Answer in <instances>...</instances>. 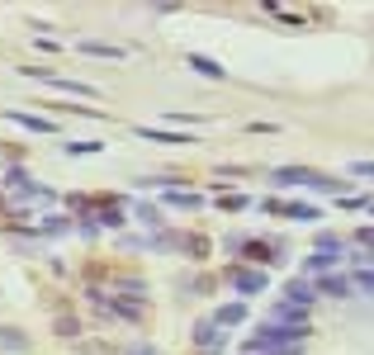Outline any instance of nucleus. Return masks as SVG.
<instances>
[{
    "mask_svg": "<svg viewBox=\"0 0 374 355\" xmlns=\"http://www.w3.org/2000/svg\"><path fill=\"white\" fill-rule=\"evenodd\" d=\"M10 119H15V123H24V128H33V133H48V128H53L48 119H33V114H10Z\"/></svg>",
    "mask_w": 374,
    "mask_h": 355,
    "instance_id": "obj_1",
    "label": "nucleus"
},
{
    "mask_svg": "<svg viewBox=\"0 0 374 355\" xmlns=\"http://www.w3.org/2000/svg\"><path fill=\"white\" fill-rule=\"evenodd\" d=\"M189 67H194V71H204V76H223V67H214L209 57H189Z\"/></svg>",
    "mask_w": 374,
    "mask_h": 355,
    "instance_id": "obj_2",
    "label": "nucleus"
},
{
    "mask_svg": "<svg viewBox=\"0 0 374 355\" xmlns=\"http://www.w3.org/2000/svg\"><path fill=\"white\" fill-rule=\"evenodd\" d=\"M142 137H152V142H189V137H180V133H152V128H137Z\"/></svg>",
    "mask_w": 374,
    "mask_h": 355,
    "instance_id": "obj_3",
    "label": "nucleus"
}]
</instances>
